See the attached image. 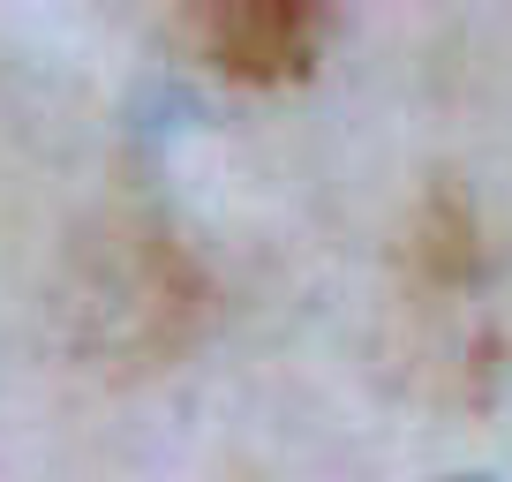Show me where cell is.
<instances>
[{"label":"cell","instance_id":"obj_1","mask_svg":"<svg viewBox=\"0 0 512 482\" xmlns=\"http://www.w3.org/2000/svg\"><path fill=\"white\" fill-rule=\"evenodd\" d=\"M189 38L219 76L264 91V83H294L317 61L324 16L302 8V0H226V8H204L189 23Z\"/></svg>","mask_w":512,"mask_h":482}]
</instances>
